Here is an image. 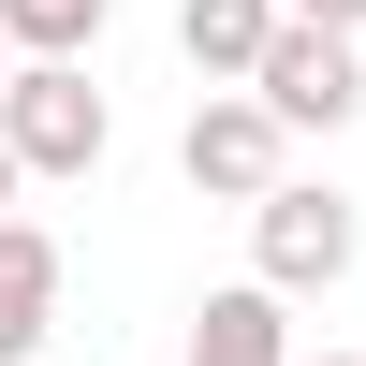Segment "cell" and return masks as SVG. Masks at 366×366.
I'll return each mask as SVG.
<instances>
[{"label": "cell", "mask_w": 366, "mask_h": 366, "mask_svg": "<svg viewBox=\"0 0 366 366\" xmlns=\"http://www.w3.org/2000/svg\"><path fill=\"white\" fill-rule=\"evenodd\" d=\"M352 249H366V220H352V191H322V176H293L279 205H249V279L279 293H337L352 279Z\"/></svg>", "instance_id": "7a4b0ae2"}, {"label": "cell", "mask_w": 366, "mask_h": 366, "mask_svg": "<svg viewBox=\"0 0 366 366\" xmlns=\"http://www.w3.org/2000/svg\"><path fill=\"white\" fill-rule=\"evenodd\" d=\"M59 322V234L44 220H0V366H29Z\"/></svg>", "instance_id": "52a82bcc"}, {"label": "cell", "mask_w": 366, "mask_h": 366, "mask_svg": "<svg viewBox=\"0 0 366 366\" xmlns=\"http://www.w3.org/2000/svg\"><path fill=\"white\" fill-rule=\"evenodd\" d=\"M0 147H15L29 176H88V162H103L117 117H103V88H88V59H29L15 103H0Z\"/></svg>", "instance_id": "3957f363"}, {"label": "cell", "mask_w": 366, "mask_h": 366, "mask_svg": "<svg viewBox=\"0 0 366 366\" xmlns=\"http://www.w3.org/2000/svg\"><path fill=\"white\" fill-rule=\"evenodd\" d=\"M176 176H191L205 205H279V191H293V132L249 103V88H205L191 132H176Z\"/></svg>", "instance_id": "6da1fadb"}, {"label": "cell", "mask_w": 366, "mask_h": 366, "mask_svg": "<svg viewBox=\"0 0 366 366\" xmlns=\"http://www.w3.org/2000/svg\"><path fill=\"white\" fill-rule=\"evenodd\" d=\"M279 0H176V44H191L205 88H264V59H279Z\"/></svg>", "instance_id": "5b68a950"}, {"label": "cell", "mask_w": 366, "mask_h": 366, "mask_svg": "<svg viewBox=\"0 0 366 366\" xmlns=\"http://www.w3.org/2000/svg\"><path fill=\"white\" fill-rule=\"evenodd\" d=\"M117 0H0V29H15V59H88L103 44Z\"/></svg>", "instance_id": "ba28073f"}, {"label": "cell", "mask_w": 366, "mask_h": 366, "mask_svg": "<svg viewBox=\"0 0 366 366\" xmlns=\"http://www.w3.org/2000/svg\"><path fill=\"white\" fill-rule=\"evenodd\" d=\"M191 366H308V352H293V308H279V293L234 279V293L191 308Z\"/></svg>", "instance_id": "8992f818"}, {"label": "cell", "mask_w": 366, "mask_h": 366, "mask_svg": "<svg viewBox=\"0 0 366 366\" xmlns=\"http://www.w3.org/2000/svg\"><path fill=\"white\" fill-rule=\"evenodd\" d=\"M15 74H29V59H15V29H0V103H15Z\"/></svg>", "instance_id": "8fae6325"}, {"label": "cell", "mask_w": 366, "mask_h": 366, "mask_svg": "<svg viewBox=\"0 0 366 366\" xmlns=\"http://www.w3.org/2000/svg\"><path fill=\"white\" fill-rule=\"evenodd\" d=\"M293 29H366V0H279Z\"/></svg>", "instance_id": "9c48e42d"}, {"label": "cell", "mask_w": 366, "mask_h": 366, "mask_svg": "<svg viewBox=\"0 0 366 366\" xmlns=\"http://www.w3.org/2000/svg\"><path fill=\"white\" fill-rule=\"evenodd\" d=\"M279 132H337V117L366 103V59H352V29H279V59H264V88H249Z\"/></svg>", "instance_id": "277c9868"}, {"label": "cell", "mask_w": 366, "mask_h": 366, "mask_svg": "<svg viewBox=\"0 0 366 366\" xmlns=\"http://www.w3.org/2000/svg\"><path fill=\"white\" fill-rule=\"evenodd\" d=\"M15 191H29V162H15V147H0V220H15Z\"/></svg>", "instance_id": "30bf717a"}]
</instances>
